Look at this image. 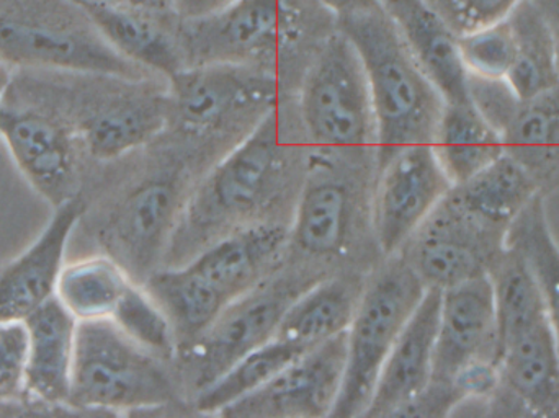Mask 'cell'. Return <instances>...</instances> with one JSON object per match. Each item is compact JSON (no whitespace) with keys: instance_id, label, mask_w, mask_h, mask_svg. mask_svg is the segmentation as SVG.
<instances>
[{"instance_id":"5","label":"cell","mask_w":559,"mask_h":418,"mask_svg":"<svg viewBox=\"0 0 559 418\" xmlns=\"http://www.w3.org/2000/svg\"><path fill=\"white\" fill-rule=\"evenodd\" d=\"M0 62L12 71L160 79L123 58L79 0H0Z\"/></svg>"},{"instance_id":"10","label":"cell","mask_w":559,"mask_h":418,"mask_svg":"<svg viewBox=\"0 0 559 418\" xmlns=\"http://www.w3.org/2000/svg\"><path fill=\"white\" fill-rule=\"evenodd\" d=\"M170 120L190 134L251 131L278 107L277 77L248 64L187 65L167 81Z\"/></svg>"},{"instance_id":"28","label":"cell","mask_w":559,"mask_h":418,"mask_svg":"<svg viewBox=\"0 0 559 418\" xmlns=\"http://www.w3.org/2000/svg\"><path fill=\"white\" fill-rule=\"evenodd\" d=\"M432 150L452 186L465 182L506 153L501 134L472 104H445Z\"/></svg>"},{"instance_id":"25","label":"cell","mask_w":559,"mask_h":418,"mask_svg":"<svg viewBox=\"0 0 559 418\" xmlns=\"http://www.w3.org/2000/svg\"><path fill=\"white\" fill-rule=\"evenodd\" d=\"M350 224V190L342 180L319 172L299 192L289 240L306 255H334L344 247Z\"/></svg>"},{"instance_id":"11","label":"cell","mask_w":559,"mask_h":418,"mask_svg":"<svg viewBox=\"0 0 559 418\" xmlns=\"http://www.w3.org/2000/svg\"><path fill=\"white\" fill-rule=\"evenodd\" d=\"M0 140L29 186L52 208L81 195L88 159L78 134L61 115L7 92Z\"/></svg>"},{"instance_id":"30","label":"cell","mask_w":559,"mask_h":418,"mask_svg":"<svg viewBox=\"0 0 559 418\" xmlns=\"http://www.w3.org/2000/svg\"><path fill=\"white\" fill-rule=\"evenodd\" d=\"M131 282L123 266L105 253L85 256L62 265L55 296L78 322L110 319Z\"/></svg>"},{"instance_id":"37","label":"cell","mask_w":559,"mask_h":418,"mask_svg":"<svg viewBox=\"0 0 559 418\" xmlns=\"http://www.w3.org/2000/svg\"><path fill=\"white\" fill-rule=\"evenodd\" d=\"M468 98L475 110L498 131L499 134L514 118L522 98L515 94L506 79L468 75Z\"/></svg>"},{"instance_id":"27","label":"cell","mask_w":559,"mask_h":418,"mask_svg":"<svg viewBox=\"0 0 559 418\" xmlns=\"http://www.w3.org/2000/svg\"><path fill=\"white\" fill-rule=\"evenodd\" d=\"M538 193L544 192L528 170L504 153L465 182L453 186L449 195L486 223L509 229Z\"/></svg>"},{"instance_id":"3","label":"cell","mask_w":559,"mask_h":418,"mask_svg":"<svg viewBox=\"0 0 559 418\" xmlns=\"http://www.w3.org/2000/svg\"><path fill=\"white\" fill-rule=\"evenodd\" d=\"M367 74L377 127V166L414 144H432L445 100L381 9L337 20Z\"/></svg>"},{"instance_id":"15","label":"cell","mask_w":559,"mask_h":418,"mask_svg":"<svg viewBox=\"0 0 559 418\" xmlns=\"http://www.w3.org/2000/svg\"><path fill=\"white\" fill-rule=\"evenodd\" d=\"M283 282H267L233 302L186 354L197 391L222 377L239 358L271 341L289 302L301 292Z\"/></svg>"},{"instance_id":"42","label":"cell","mask_w":559,"mask_h":418,"mask_svg":"<svg viewBox=\"0 0 559 418\" xmlns=\"http://www.w3.org/2000/svg\"><path fill=\"white\" fill-rule=\"evenodd\" d=\"M79 2L84 3V5L131 7V9L151 10V12L173 13V15H176L170 0H79Z\"/></svg>"},{"instance_id":"47","label":"cell","mask_w":559,"mask_h":418,"mask_svg":"<svg viewBox=\"0 0 559 418\" xmlns=\"http://www.w3.org/2000/svg\"><path fill=\"white\" fill-rule=\"evenodd\" d=\"M12 69L7 68L5 64H2V62H0V75H12Z\"/></svg>"},{"instance_id":"43","label":"cell","mask_w":559,"mask_h":418,"mask_svg":"<svg viewBox=\"0 0 559 418\" xmlns=\"http://www.w3.org/2000/svg\"><path fill=\"white\" fill-rule=\"evenodd\" d=\"M544 203L548 226L559 243V187L551 192L544 193Z\"/></svg>"},{"instance_id":"12","label":"cell","mask_w":559,"mask_h":418,"mask_svg":"<svg viewBox=\"0 0 559 418\" xmlns=\"http://www.w3.org/2000/svg\"><path fill=\"white\" fill-rule=\"evenodd\" d=\"M187 202L169 177H146L124 190L95 223L105 255L143 285L169 249Z\"/></svg>"},{"instance_id":"46","label":"cell","mask_w":559,"mask_h":418,"mask_svg":"<svg viewBox=\"0 0 559 418\" xmlns=\"http://www.w3.org/2000/svg\"><path fill=\"white\" fill-rule=\"evenodd\" d=\"M10 81H12V75H0V115L5 108L7 88H9Z\"/></svg>"},{"instance_id":"20","label":"cell","mask_w":559,"mask_h":418,"mask_svg":"<svg viewBox=\"0 0 559 418\" xmlns=\"http://www.w3.org/2000/svg\"><path fill=\"white\" fill-rule=\"evenodd\" d=\"M442 289L427 288L394 342L365 417H396L429 387L433 377Z\"/></svg>"},{"instance_id":"39","label":"cell","mask_w":559,"mask_h":418,"mask_svg":"<svg viewBox=\"0 0 559 418\" xmlns=\"http://www.w3.org/2000/svg\"><path fill=\"white\" fill-rule=\"evenodd\" d=\"M501 383L498 361L473 360L456 371L452 378L453 387L463 401H483L488 403Z\"/></svg>"},{"instance_id":"1","label":"cell","mask_w":559,"mask_h":418,"mask_svg":"<svg viewBox=\"0 0 559 418\" xmlns=\"http://www.w3.org/2000/svg\"><path fill=\"white\" fill-rule=\"evenodd\" d=\"M9 94L61 115L88 160L110 163L150 144L170 121L164 79L64 71H13Z\"/></svg>"},{"instance_id":"45","label":"cell","mask_w":559,"mask_h":418,"mask_svg":"<svg viewBox=\"0 0 559 418\" xmlns=\"http://www.w3.org/2000/svg\"><path fill=\"white\" fill-rule=\"evenodd\" d=\"M377 2L378 5L381 7V10H383L390 19H393V16L403 12L407 7L413 5L417 0H377Z\"/></svg>"},{"instance_id":"32","label":"cell","mask_w":559,"mask_h":418,"mask_svg":"<svg viewBox=\"0 0 559 418\" xmlns=\"http://www.w3.org/2000/svg\"><path fill=\"white\" fill-rule=\"evenodd\" d=\"M506 246L524 259L544 296L559 347V243L548 226L544 193H538L512 220Z\"/></svg>"},{"instance_id":"21","label":"cell","mask_w":559,"mask_h":418,"mask_svg":"<svg viewBox=\"0 0 559 418\" xmlns=\"http://www.w3.org/2000/svg\"><path fill=\"white\" fill-rule=\"evenodd\" d=\"M25 396L35 414L69 410L78 319L56 296L25 318Z\"/></svg>"},{"instance_id":"17","label":"cell","mask_w":559,"mask_h":418,"mask_svg":"<svg viewBox=\"0 0 559 418\" xmlns=\"http://www.w3.org/2000/svg\"><path fill=\"white\" fill-rule=\"evenodd\" d=\"M501 383L489 416L559 418V347L554 325L540 322L501 345Z\"/></svg>"},{"instance_id":"4","label":"cell","mask_w":559,"mask_h":418,"mask_svg":"<svg viewBox=\"0 0 559 418\" xmlns=\"http://www.w3.org/2000/svg\"><path fill=\"white\" fill-rule=\"evenodd\" d=\"M285 172L277 107L239 140L190 195L173 242L197 247L199 253L215 240L251 226L248 220L274 202Z\"/></svg>"},{"instance_id":"44","label":"cell","mask_w":559,"mask_h":418,"mask_svg":"<svg viewBox=\"0 0 559 418\" xmlns=\"http://www.w3.org/2000/svg\"><path fill=\"white\" fill-rule=\"evenodd\" d=\"M537 2L542 12L547 16L548 25H550L551 33H554L559 61V0H537Z\"/></svg>"},{"instance_id":"36","label":"cell","mask_w":559,"mask_h":418,"mask_svg":"<svg viewBox=\"0 0 559 418\" xmlns=\"http://www.w3.org/2000/svg\"><path fill=\"white\" fill-rule=\"evenodd\" d=\"M26 354L25 322H0V403L15 410L19 417L35 414L25 396Z\"/></svg>"},{"instance_id":"33","label":"cell","mask_w":559,"mask_h":418,"mask_svg":"<svg viewBox=\"0 0 559 418\" xmlns=\"http://www.w3.org/2000/svg\"><path fill=\"white\" fill-rule=\"evenodd\" d=\"M498 314L499 350L512 335L550 321L544 296L521 255L506 246L489 268Z\"/></svg>"},{"instance_id":"34","label":"cell","mask_w":559,"mask_h":418,"mask_svg":"<svg viewBox=\"0 0 559 418\" xmlns=\"http://www.w3.org/2000/svg\"><path fill=\"white\" fill-rule=\"evenodd\" d=\"M110 319L128 337L164 360L176 357L179 350L176 329L159 302L140 283L131 282Z\"/></svg>"},{"instance_id":"16","label":"cell","mask_w":559,"mask_h":418,"mask_svg":"<svg viewBox=\"0 0 559 418\" xmlns=\"http://www.w3.org/2000/svg\"><path fill=\"white\" fill-rule=\"evenodd\" d=\"M345 332L299 355L261 390L233 404L222 416L331 417L341 394L342 381H344L345 357H347Z\"/></svg>"},{"instance_id":"19","label":"cell","mask_w":559,"mask_h":418,"mask_svg":"<svg viewBox=\"0 0 559 418\" xmlns=\"http://www.w3.org/2000/svg\"><path fill=\"white\" fill-rule=\"evenodd\" d=\"M473 360L499 363L498 314L489 275L443 289L432 381L452 384L456 371Z\"/></svg>"},{"instance_id":"35","label":"cell","mask_w":559,"mask_h":418,"mask_svg":"<svg viewBox=\"0 0 559 418\" xmlns=\"http://www.w3.org/2000/svg\"><path fill=\"white\" fill-rule=\"evenodd\" d=\"M459 36L460 51L468 74L489 79L508 77L515 58L514 29L508 15Z\"/></svg>"},{"instance_id":"38","label":"cell","mask_w":559,"mask_h":418,"mask_svg":"<svg viewBox=\"0 0 559 418\" xmlns=\"http://www.w3.org/2000/svg\"><path fill=\"white\" fill-rule=\"evenodd\" d=\"M519 0H426L456 35L481 28L509 15Z\"/></svg>"},{"instance_id":"13","label":"cell","mask_w":559,"mask_h":418,"mask_svg":"<svg viewBox=\"0 0 559 418\" xmlns=\"http://www.w3.org/2000/svg\"><path fill=\"white\" fill-rule=\"evenodd\" d=\"M506 234L508 229L486 223L447 193L400 253L427 288L443 291L488 275L506 249Z\"/></svg>"},{"instance_id":"18","label":"cell","mask_w":559,"mask_h":418,"mask_svg":"<svg viewBox=\"0 0 559 418\" xmlns=\"http://www.w3.org/2000/svg\"><path fill=\"white\" fill-rule=\"evenodd\" d=\"M85 208L87 200L82 193L56 206L39 236L0 266V322L25 321L55 296L66 249Z\"/></svg>"},{"instance_id":"41","label":"cell","mask_w":559,"mask_h":418,"mask_svg":"<svg viewBox=\"0 0 559 418\" xmlns=\"http://www.w3.org/2000/svg\"><path fill=\"white\" fill-rule=\"evenodd\" d=\"M314 2L335 20L354 15V13L367 12V10L381 9L377 0H314Z\"/></svg>"},{"instance_id":"2","label":"cell","mask_w":559,"mask_h":418,"mask_svg":"<svg viewBox=\"0 0 559 418\" xmlns=\"http://www.w3.org/2000/svg\"><path fill=\"white\" fill-rule=\"evenodd\" d=\"M289 242L283 224L235 230L179 265L154 272L144 288L169 315L179 341H193L233 302L267 282Z\"/></svg>"},{"instance_id":"29","label":"cell","mask_w":559,"mask_h":418,"mask_svg":"<svg viewBox=\"0 0 559 418\" xmlns=\"http://www.w3.org/2000/svg\"><path fill=\"white\" fill-rule=\"evenodd\" d=\"M508 16L515 58L506 81L522 100H528L559 84L557 43L537 0H519Z\"/></svg>"},{"instance_id":"40","label":"cell","mask_w":559,"mask_h":418,"mask_svg":"<svg viewBox=\"0 0 559 418\" xmlns=\"http://www.w3.org/2000/svg\"><path fill=\"white\" fill-rule=\"evenodd\" d=\"M235 0H170L174 13L180 20L202 19L225 9Z\"/></svg>"},{"instance_id":"8","label":"cell","mask_w":559,"mask_h":418,"mask_svg":"<svg viewBox=\"0 0 559 418\" xmlns=\"http://www.w3.org/2000/svg\"><path fill=\"white\" fill-rule=\"evenodd\" d=\"M299 117L312 144L325 153L377 150L367 74L341 29L319 45L299 92Z\"/></svg>"},{"instance_id":"23","label":"cell","mask_w":559,"mask_h":418,"mask_svg":"<svg viewBox=\"0 0 559 418\" xmlns=\"http://www.w3.org/2000/svg\"><path fill=\"white\" fill-rule=\"evenodd\" d=\"M391 20L445 104H468L469 74L460 51V36L452 26L426 0H417Z\"/></svg>"},{"instance_id":"22","label":"cell","mask_w":559,"mask_h":418,"mask_svg":"<svg viewBox=\"0 0 559 418\" xmlns=\"http://www.w3.org/2000/svg\"><path fill=\"white\" fill-rule=\"evenodd\" d=\"M84 5V3H82ZM105 38L123 58L156 77L169 81L187 68L173 13L151 12L131 7L84 5Z\"/></svg>"},{"instance_id":"7","label":"cell","mask_w":559,"mask_h":418,"mask_svg":"<svg viewBox=\"0 0 559 418\" xmlns=\"http://www.w3.org/2000/svg\"><path fill=\"white\" fill-rule=\"evenodd\" d=\"M388 259L364 286L345 332L344 381L331 417L365 416L384 360L426 295L427 286L401 253Z\"/></svg>"},{"instance_id":"6","label":"cell","mask_w":559,"mask_h":418,"mask_svg":"<svg viewBox=\"0 0 559 418\" xmlns=\"http://www.w3.org/2000/svg\"><path fill=\"white\" fill-rule=\"evenodd\" d=\"M166 361L111 319L79 322L69 410L128 414L173 406L179 391Z\"/></svg>"},{"instance_id":"14","label":"cell","mask_w":559,"mask_h":418,"mask_svg":"<svg viewBox=\"0 0 559 418\" xmlns=\"http://www.w3.org/2000/svg\"><path fill=\"white\" fill-rule=\"evenodd\" d=\"M452 187L432 144L403 147L378 167L371 226L381 252L400 253Z\"/></svg>"},{"instance_id":"26","label":"cell","mask_w":559,"mask_h":418,"mask_svg":"<svg viewBox=\"0 0 559 418\" xmlns=\"http://www.w3.org/2000/svg\"><path fill=\"white\" fill-rule=\"evenodd\" d=\"M506 154L528 170L542 192L559 187V84L522 100L501 133Z\"/></svg>"},{"instance_id":"31","label":"cell","mask_w":559,"mask_h":418,"mask_svg":"<svg viewBox=\"0 0 559 418\" xmlns=\"http://www.w3.org/2000/svg\"><path fill=\"white\" fill-rule=\"evenodd\" d=\"M305 351L308 350H302V348L274 335L261 347L239 358L231 368H228L209 386L197 391L195 406L193 407L200 414H210V416L219 414L222 416L233 404L239 403L249 394L261 390L286 365L292 363Z\"/></svg>"},{"instance_id":"9","label":"cell","mask_w":559,"mask_h":418,"mask_svg":"<svg viewBox=\"0 0 559 418\" xmlns=\"http://www.w3.org/2000/svg\"><path fill=\"white\" fill-rule=\"evenodd\" d=\"M311 22L302 0H235L225 9L180 20L179 35L187 65L248 64L272 61L299 41Z\"/></svg>"},{"instance_id":"24","label":"cell","mask_w":559,"mask_h":418,"mask_svg":"<svg viewBox=\"0 0 559 418\" xmlns=\"http://www.w3.org/2000/svg\"><path fill=\"white\" fill-rule=\"evenodd\" d=\"M364 286L352 278H328L302 289L286 308L275 337L302 350L344 334L354 318Z\"/></svg>"}]
</instances>
